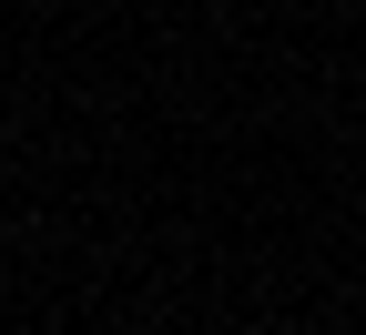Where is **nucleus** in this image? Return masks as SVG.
Here are the masks:
<instances>
[{
	"instance_id": "f257e3e1",
	"label": "nucleus",
	"mask_w": 366,
	"mask_h": 335,
	"mask_svg": "<svg viewBox=\"0 0 366 335\" xmlns=\"http://www.w3.org/2000/svg\"><path fill=\"white\" fill-rule=\"evenodd\" d=\"M0 204H11V183H0Z\"/></svg>"
}]
</instances>
